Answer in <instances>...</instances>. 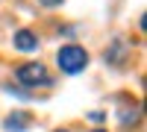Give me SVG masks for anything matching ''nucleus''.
<instances>
[{
    "label": "nucleus",
    "mask_w": 147,
    "mask_h": 132,
    "mask_svg": "<svg viewBox=\"0 0 147 132\" xmlns=\"http://www.w3.org/2000/svg\"><path fill=\"white\" fill-rule=\"evenodd\" d=\"M56 65L65 70V74H80V70L88 65V53L82 50V47H77V44H68V47H62V50L56 53Z\"/></svg>",
    "instance_id": "obj_1"
},
{
    "label": "nucleus",
    "mask_w": 147,
    "mask_h": 132,
    "mask_svg": "<svg viewBox=\"0 0 147 132\" xmlns=\"http://www.w3.org/2000/svg\"><path fill=\"white\" fill-rule=\"evenodd\" d=\"M15 76H18L21 85H38V82H47V70L41 62H27L15 70Z\"/></svg>",
    "instance_id": "obj_2"
},
{
    "label": "nucleus",
    "mask_w": 147,
    "mask_h": 132,
    "mask_svg": "<svg viewBox=\"0 0 147 132\" xmlns=\"http://www.w3.org/2000/svg\"><path fill=\"white\" fill-rule=\"evenodd\" d=\"M15 47L18 50H35V47H38V38H35V32H30V29H18L15 32Z\"/></svg>",
    "instance_id": "obj_3"
},
{
    "label": "nucleus",
    "mask_w": 147,
    "mask_h": 132,
    "mask_svg": "<svg viewBox=\"0 0 147 132\" xmlns=\"http://www.w3.org/2000/svg\"><path fill=\"white\" fill-rule=\"evenodd\" d=\"M27 126H30V115H24V112H15L6 117V132H24Z\"/></svg>",
    "instance_id": "obj_4"
},
{
    "label": "nucleus",
    "mask_w": 147,
    "mask_h": 132,
    "mask_svg": "<svg viewBox=\"0 0 147 132\" xmlns=\"http://www.w3.org/2000/svg\"><path fill=\"white\" fill-rule=\"evenodd\" d=\"M41 3H44V6H59L62 0H41Z\"/></svg>",
    "instance_id": "obj_5"
},
{
    "label": "nucleus",
    "mask_w": 147,
    "mask_h": 132,
    "mask_svg": "<svg viewBox=\"0 0 147 132\" xmlns=\"http://www.w3.org/2000/svg\"><path fill=\"white\" fill-rule=\"evenodd\" d=\"M94 132H106V129H94Z\"/></svg>",
    "instance_id": "obj_6"
},
{
    "label": "nucleus",
    "mask_w": 147,
    "mask_h": 132,
    "mask_svg": "<svg viewBox=\"0 0 147 132\" xmlns=\"http://www.w3.org/2000/svg\"><path fill=\"white\" fill-rule=\"evenodd\" d=\"M59 132H65V129H59Z\"/></svg>",
    "instance_id": "obj_7"
}]
</instances>
